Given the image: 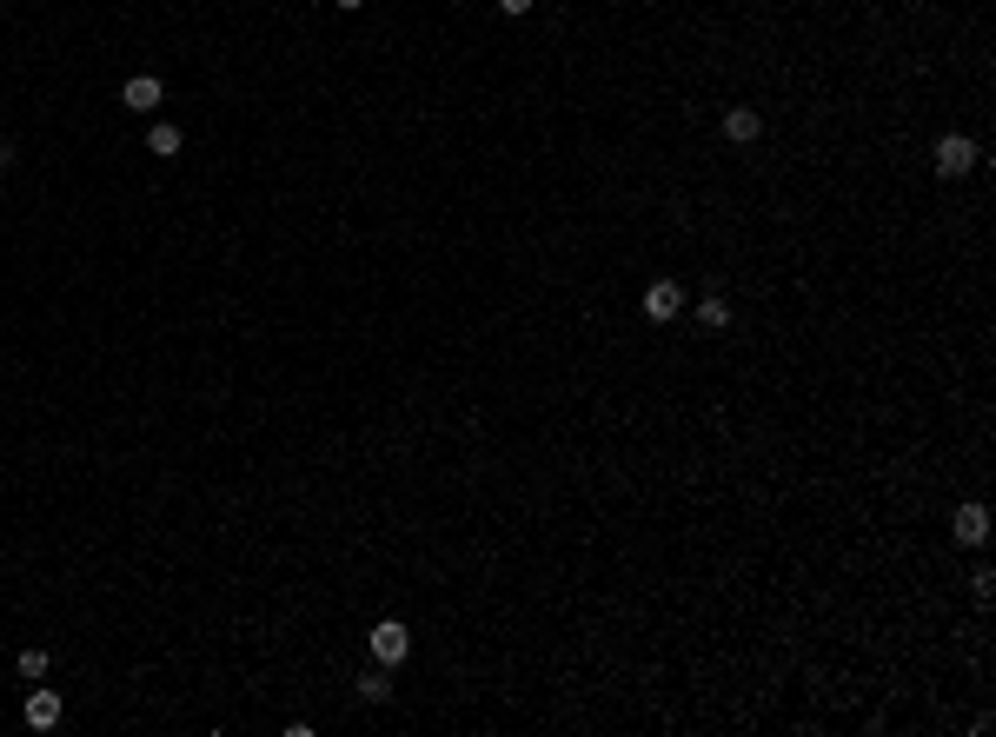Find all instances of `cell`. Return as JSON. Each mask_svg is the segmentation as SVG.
Here are the masks:
<instances>
[{"mask_svg":"<svg viewBox=\"0 0 996 737\" xmlns=\"http://www.w3.org/2000/svg\"><path fill=\"white\" fill-rule=\"evenodd\" d=\"M930 166H937L943 180H963V173L977 166V140H970V133H943L937 153H930Z\"/></svg>","mask_w":996,"mask_h":737,"instance_id":"6da1fadb","label":"cell"},{"mask_svg":"<svg viewBox=\"0 0 996 737\" xmlns=\"http://www.w3.org/2000/svg\"><path fill=\"white\" fill-rule=\"evenodd\" d=\"M147 147L160 153V160H173V153H180L186 140H180V127H166V120H153V127H147Z\"/></svg>","mask_w":996,"mask_h":737,"instance_id":"9c48e42d","label":"cell"},{"mask_svg":"<svg viewBox=\"0 0 996 737\" xmlns=\"http://www.w3.org/2000/svg\"><path fill=\"white\" fill-rule=\"evenodd\" d=\"M406 651H412V631L399 625V618H379V625H372V664H406Z\"/></svg>","mask_w":996,"mask_h":737,"instance_id":"7a4b0ae2","label":"cell"},{"mask_svg":"<svg viewBox=\"0 0 996 737\" xmlns=\"http://www.w3.org/2000/svg\"><path fill=\"white\" fill-rule=\"evenodd\" d=\"M359 698H366V704H386V698H392V684H386V664H379V671H366V678H359Z\"/></svg>","mask_w":996,"mask_h":737,"instance_id":"30bf717a","label":"cell"},{"mask_svg":"<svg viewBox=\"0 0 996 737\" xmlns=\"http://www.w3.org/2000/svg\"><path fill=\"white\" fill-rule=\"evenodd\" d=\"M678 313H684V286H678V279H651V286H645V319H651V326H671Z\"/></svg>","mask_w":996,"mask_h":737,"instance_id":"3957f363","label":"cell"},{"mask_svg":"<svg viewBox=\"0 0 996 737\" xmlns=\"http://www.w3.org/2000/svg\"><path fill=\"white\" fill-rule=\"evenodd\" d=\"M691 319H698V332H731V306H724L718 293L698 299V313H691Z\"/></svg>","mask_w":996,"mask_h":737,"instance_id":"ba28073f","label":"cell"},{"mask_svg":"<svg viewBox=\"0 0 996 737\" xmlns=\"http://www.w3.org/2000/svg\"><path fill=\"white\" fill-rule=\"evenodd\" d=\"M970 591H977V605H990V598H996V572H990V565L970 572Z\"/></svg>","mask_w":996,"mask_h":737,"instance_id":"7c38bea8","label":"cell"},{"mask_svg":"<svg viewBox=\"0 0 996 737\" xmlns=\"http://www.w3.org/2000/svg\"><path fill=\"white\" fill-rule=\"evenodd\" d=\"M120 100H127L133 113H153L160 107V74H133L127 80V93H120Z\"/></svg>","mask_w":996,"mask_h":737,"instance_id":"52a82bcc","label":"cell"},{"mask_svg":"<svg viewBox=\"0 0 996 737\" xmlns=\"http://www.w3.org/2000/svg\"><path fill=\"white\" fill-rule=\"evenodd\" d=\"M498 7H505V14H532L538 0H498Z\"/></svg>","mask_w":996,"mask_h":737,"instance_id":"4fadbf2b","label":"cell"},{"mask_svg":"<svg viewBox=\"0 0 996 737\" xmlns=\"http://www.w3.org/2000/svg\"><path fill=\"white\" fill-rule=\"evenodd\" d=\"M47 664H54V658H47V651H40V645H27V651H20V678H47Z\"/></svg>","mask_w":996,"mask_h":737,"instance_id":"8fae6325","label":"cell"},{"mask_svg":"<svg viewBox=\"0 0 996 737\" xmlns=\"http://www.w3.org/2000/svg\"><path fill=\"white\" fill-rule=\"evenodd\" d=\"M27 724H34V731H54L60 724V691H27Z\"/></svg>","mask_w":996,"mask_h":737,"instance_id":"8992f818","label":"cell"},{"mask_svg":"<svg viewBox=\"0 0 996 737\" xmlns=\"http://www.w3.org/2000/svg\"><path fill=\"white\" fill-rule=\"evenodd\" d=\"M757 133H764L757 107H724V140H738V147H751Z\"/></svg>","mask_w":996,"mask_h":737,"instance_id":"5b68a950","label":"cell"},{"mask_svg":"<svg viewBox=\"0 0 996 737\" xmlns=\"http://www.w3.org/2000/svg\"><path fill=\"white\" fill-rule=\"evenodd\" d=\"M332 7H339V14H359V7H366V0H332Z\"/></svg>","mask_w":996,"mask_h":737,"instance_id":"5bb4252c","label":"cell"},{"mask_svg":"<svg viewBox=\"0 0 996 737\" xmlns=\"http://www.w3.org/2000/svg\"><path fill=\"white\" fill-rule=\"evenodd\" d=\"M950 532H957V545H983V538H990V512H983V505H957Z\"/></svg>","mask_w":996,"mask_h":737,"instance_id":"277c9868","label":"cell"}]
</instances>
